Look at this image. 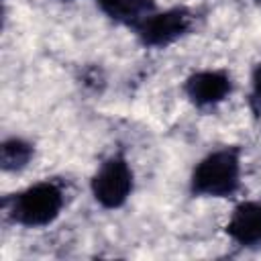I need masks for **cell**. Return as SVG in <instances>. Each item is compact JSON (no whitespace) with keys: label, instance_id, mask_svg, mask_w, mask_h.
<instances>
[{"label":"cell","instance_id":"obj_1","mask_svg":"<svg viewBox=\"0 0 261 261\" xmlns=\"http://www.w3.org/2000/svg\"><path fill=\"white\" fill-rule=\"evenodd\" d=\"M241 188V149L222 147L202 157L192 175V196L204 198H230Z\"/></svg>","mask_w":261,"mask_h":261},{"label":"cell","instance_id":"obj_2","mask_svg":"<svg viewBox=\"0 0 261 261\" xmlns=\"http://www.w3.org/2000/svg\"><path fill=\"white\" fill-rule=\"evenodd\" d=\"M63 190L55 181L45 179L6 198L4 208L12 222L27 228H41L57 220L63 210Z\"/></svg>","mask_w":261,"mask_h":261},{"label":"cell","instance_id":"obj_3","mask_svg":"<svg viewBox=\"0 0 261 261\" xmlns=\"http://www.w3.org/2000/svg\"><path fill=\"white\" fill-rule=\"evenodd\" d=\"M133 186L135 175L122 153H114L106 161H102L90 181L94 200L106 210H116L124 206V202L133 194Z\"/></svg>","mask_w":261,"mask_h":261},{"label":"cell","instance_id":"obj_4","mask_svg":"<svg viewBox=\"0 0 261 261\" xmlns=\"http://www.w3.org/2000/svg\"><path fill=\"white\" fill-rule=\"evenodd\" d=\"M194 24V12L186 6H173L163 12L155 10L137 29L135 35L145 47H167L181 39Z\"/></svg>","mask_w":261,"mask_h":261},{"label":"cell","instance_id":"obj_5","mask_svg":"<svg viewBox=\"0 0 261 261\" xmlns=\"http://www.w3.org/2000/svg\"><path fill=\"white\" fill-rule=\"evenodd\" d=\"M184 92L192 104L198 108L216 106L224 102L232 92V80L226 71L220 69H204L192 73L184 82Z\"/></svg>","mask_w":261,"mask_h":261},{"label":"cell","instance_id":"obj_6","mask_svg":"<svg viewBox=\"0 0 261 261\" xmlns=\"http://www.w3.org/2000/svg\"><path fill=\"white\" fill-rule=\"evenodd\" d=\"M224 232L241 247L261 245V202L245 200L234 206Z\"/></svg>","mask_w":261,"mask_h":261},{"label":"cell","instance_id":"obj_7","mask_svg":"<svg viewBox=\"0 0 261 261\" xmlns=\"http://www.w3.org/2000/svg\"><path fill=\"white\" fill-rule=\"evenodd\" d=\"M96 4L110 20L133 31L157 10L155 0H96Z\"/></svg>","mask_w":261,"mask_h":261},{"label":"cell","instance_id":"obj_8","mask_svg":"<svg viewBox=\"0 0 261 261\" xmlns=\"http://www.w3.org/2000/svg\"><path fill=\"white\" fill-rule=\"evenodd\" d=\"M33 155H35V147L29 141L20 137H10L0 145V167L2 171L8 173L20 171L31 163Z\"/></svg>","mask_w":261,"mask_h":261},{"label":"cell","instance_id":"obj_9","mask_svg":"<svg viewBox=\"0 0 261 261\" xmlns=\"http://www.w3.org/2000/svg\"><path fill=\"white\" fill-rule=\"evenodd\" d=\"M251 108L255 114H261V61L255 65L253 75H251Z\"/></svg>","mask_w":261,"mask_h":261},{"label":"cell","instance_id":"obj_10","mask_svg":"<svg viewBox=\"0 0 261 261\" xmlns=\"http://www.w3.org/2000/svg\"><path fill=\"white\" fill-rule=\"evenodd\" d=\"M255 2H257V4H261V0H255Z\"/></svg>","mask_w":261,"mask_h":261}]
</instances>
